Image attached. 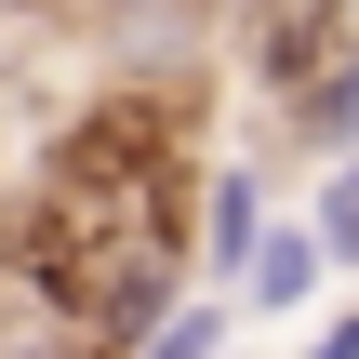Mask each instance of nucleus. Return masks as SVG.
Segmentation results:
<instances>
[{"mask_svg": "<svg viewBox=\"0 0 359 359\" xmlns=\"http://www.w3.org/2000/svg\"><path fill=\"white\" fill-rule=\"evenodd\" d=\"M306 359H359V320H333V333H320V346H306Z\"/></svg>", "mask_w": 359, "mask_h": 359, "instance_id": "423d86ee", "label": "nucleus"}, {"mask_svg": "<svg viewBox=\"0 0 359 359\" xmlns=\"http://www.w3.org/2000/svg\"><path fill=\"white\" fill-rule=\"evenodd\" d=\"M320 240H333V266H359V160L320 187Z\"/></svg>", "mask_w": 359, "mask_h": 359, "instance_id": "20e7f679", "label": "nucleus"}, {"mask_svg": "<svg viewBox=\"0 0 359 359\" xmlns=\"http://www.w3.org/2000/svg\"><path fill=\"white\" fill-rule=\"evenodd\" d=\"M320 266H333V240H320V226H266V253L240 266V293H253L266 320H293V306L320 293Z\"/></svg>", "mask_w": 359, "mask_h": 359, "instance_id": "f257e3e1", "label": "nucleus"}, {"mask_svg": "<svg viewBox=\"0 0 359 359\" xmlns=\"http://www.w3.org/2000/svg\"><path fill=\"white\" fill-rule=\"evenodd\" d=\"M253 253H266V213H253V187L226 173V187H213V266H253Z\"/></svg>", "mask_w": 359, "mask_h": 359, "instance_id": "f03ea898", "label": "nucleus"}, {"mask_svg": "<svg viewBox=\"0 0 359 359\" xmlns=\"http://www.w3.org/2000/svg\"><path fill=\"white\" fill-rule=\"evenodd\" d=\"M213 333H226V306H173V320L147 333V359H213Z\"/></svg>", "mask_w": 359, "mask_h": 359, "instance_id": "7ed1b4c3", "label": "nucleus"}, {"mask_svg": "<svg viewBox=\"0 0 359 359\" xmlns=\"http://www.w3.org/2000/svg\"><path fill=\"white\" fill-rule=\"evenodd\" d=\"M320 120H333V133H359V80H333V107H320Z\"/></svg>", "mask_w": 359, "mask_h": 359, "instance_id": "39448f33", "label": "nucleus"}]
</instances>
